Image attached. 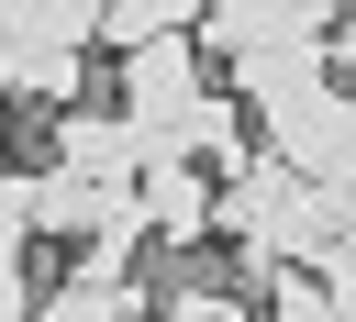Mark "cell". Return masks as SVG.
<instances>
[{"mask_svg": "<svg viewBox=\"0 0 356 322\" xmlns=\"http://www.w3.org/2000/svg\"><path fill=\"white\" fill-rule=\"evenodd\" d=\"M211 233H234V278L256 300L267 266H323V244L356 233V189H323V178H300V167H278L256 144L245 167L211 178Z\"/></svg>", "mask_w": 356, "mask_h": 322, "instance_id": "6da1fadb", "label": "cell"}, {"mask_svg": "<svg viewBox=\"0 0 356 322\" xmlns=\"http://www.w3.org/2000/svg\"><path fill=\"white\" fill-rule=\"evenodd\" d=\"M134 189H145L156 244H178V255H189V244L211 233V178H200L189 155H145V167H134Z\"/></svg>", "mask_w": 356, "mask_h": 322, "instance_id": "277c9868", "label": "cell"}, {"mask_svg": "<svg viewBox=\"0 0 356 322\" xmlns=\"http://www.w3.org/2000/svg\"><path fill=\"white\" fill-rule=\"evenodd\" d=\"M0 133H11V100H0Z\"/></svg>", "mask_w": 356, "mask_h": 322, "instance_id": "4fadbf2b", "label": "cell"}, {"mask_svg": "<svg viewBox=\"0 0 356 322\" xmlns=\"http://www.w3.org/2000/svg\"><path fill=\"white\" fill-rule=\"evenodd\" d=\"M256 311H267V322H345L312 266H267V278H256Z\"/></svg>", "mask_w": 356, "mask_h": 322, "instance_id": "9c48e42d", "label": "cell"}, {"mask_svg": "<svg viewBox=\"0 0 356 322\" xmlns=\"http://www.w3.org/2000/svg\"><path fill=\"white\" fill-rule=\"evenodd\" d=\"M323 44H334V67L356 78V11H334V33H323Z\"/></svg>", "mask_w": 356, "mask_h": 322, "instance_id": "8fae6325", "label": "cell"}, {"mask_svg": "<svg viewBox=\"0 0 356 322\" xmlns=\"http://www.w3.org/2000/svg\"><path fill=\"white\" fill-rule=\"evenodd\" d=\"M33 322H145V289L134 278H67L56 300H33Z\"/></svg>", "mask_w": 356, "mask_h": 322, "instance_id": "ba28073f", "label": "cell"}, {"mask_svg": "<svg viewBox=\"0 0 356 322\" xmlns=\"http://www.w3.org/2000/svg\"><path fill=\"white\" fill-rule=\"evenodd\" d=\"M312 278H323V300H334V311H345V322H356V233H334V244H323V266H312Z\"/></svg>", "mask_w": 356, "mask_h": 322, "instance_id": "30bf717a", "label": "cell"}, {"mask_svg": "<svg viewBox=\"0 0 356 322\" xmlns=\"http://www.w3.org/2000/svg\"><path fill=\"white\" fill-rule=\"evenodd\" d=\"M78 89H89V56H78V44H0V100L78 111Z\"/></svg>", "mask_w": 356, "mask_h": 322, "instance_id": "5b68a950", "label": "cell"}, {"mask_svg": "<svg viewBox=\"0 0 356 322\" xmlns=\"http://www.w3.org/2000/svg\"><path fill=\"white\" fill-rule=\"evenodd\" d=\"M256 122H267V155H278V167H300V178H323V189H356V89L312 78V89H289V100H267Z\"/></svg>", "mask_w": 356, "mask_h": 322, "instance_id": "7a4b0ae2", "label": "cell"}, {"mask_svg": "<svg viewBox=\"0 0 356 322\" xmlns=\"http://www.w3.org/2000/svg\"><path fill=\"white\" fill-rule=\"evenodd\" d=\"M89 222H100V189H89L78 167H33V233H67V244H89Z\"/></svg>", "mask_w": 356, "mask_h": 322, "instance_id": "52a82bcc", "label": "cell"}, {"mask_svg": "<svg viewBox=\"0 0 356 322\" xmlns=\"http://www.w3.org/2000/svg\"><path fill=\"white\" fill-rule=\"evenodd\" d=\"M167 33H200V0H100V44L111 56L167 44Z\"/></svg>", "mask_w": 356, "mask_h": 322, "instance_id": "8992f818", "label": "cell"}, {"mask_svg": "<svg viewBox=\"0 0 356 322\" xmlns=\"http://www.w3.org/2000/svg\"><path fill=\"white\" fill-rule=\"evenodd\" d=\"M56 167H78L89 189H122V178L145 167V133H134L122 111H56Z\"/></svg>", "mask_w": 356, "mask_h": 322, "instance_id": "3957f363", "label": "cell"}, {"mask_svg": "<svg viewBox=\"0 0 356 322\" xmlns=\"http://www.w3.org/2000/svg\"><path fill=\"white\" fill-rule=\"evenodd\" d=\"M300 11H312V22H323V33H334V11H345V0H300Z\"/></svg>", "mask_w": 356, "mask_h": 322, "instance_id": "7c38bea8", "label": "cell"}]
</instances>
